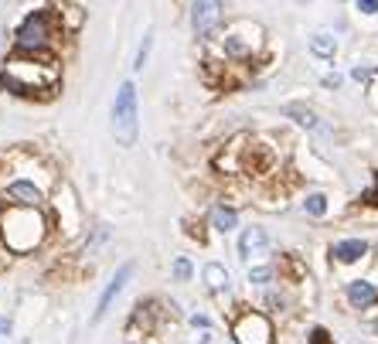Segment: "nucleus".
I'll return each instance as SVG.
<instances>
[{
  "instance_id": "obj_1",
  "label": "nucleus",
  "mask_w": 378,
  "mask_h": 344,
  "mask_svg": "<svg viewBox=\"0 0 378 344\" xmlns=\"http://www.w3.org/2000/svg\"><path fill=\"white\" fill-rule=\"evenodd\" d=\"M62 85L58 55H14L0 72V89L21 99H51Z\"/></svg>"
},
{
  "instance_id": "obj_2",
  "label": "nucleus",
  "mask_w": 378,
  "mask_h": 344,
  "mask_svg": "<svg viewBox=\"0 0 378 344\" xmlns=\"http://www.w3.org/2000/svg\"><path fill=\"white\" fill-rule=\"evenodd\" d=\"M48 232H51V219L45 215V208H21V204L0 208V242L7 246V252L28 256L41 249Z\"/></svg>"
},
{
  "instance_id": "obj_3",
  "label": "nucleus",
  "mask_w": 378,
  "mask_h": 344,
  "mask_svg": "<svg viewBox=\"0 0 378 344\" xmlns=\"http://www.w3.org/2000/svg\"><path fill=\"white\" fill-rule=\"evenodd\" d=\"M65 24L58 7H38L21 17L14 28V55H58L55 45L65 38Z\"/></svg>"
},
{
  "instance_id": "obj_4",
  "label": "nucleus",
  "mask_w": 378,
  "mask_h": 344,
  "mask_svg": "<svg viewBox=\"0 0 378 344\" xmlns=\"http://www.w3.org/2000/svg\"><path fill=\"white\" fill-rule=\"evenodd\" d=\"M112 137L120 147H137L140 140V93L133 78H123L112 99Z\"/></svg>"
},
{
  "instance_id": "obj_5",
  "label": "nucleus",
  "mask_w": 378,
  "mask_h": 344,
  "mask_svg": "<svg viewBox=\"0 0 378 344\" xmlns=\"http://www.w3.org/2000/svg\"><path fill=\"white\" fill-rule=\"evenodd\" d=\"M263 48V28L249 21H236L219 34V55L225 62H252Z\"/></svg>"
},
{
  "instance_id": "obj_6",
  "label": "nucleus",
  "mask_w": 378,
  "mask_h": 344,
  "mask_svg": "<svg viewBox=\"0 0 378 344\" xmlns=\"http://www.w3.org/2000/svg\"><path fill=\"white\" fill-rule=\"evenodd\" d=\"M191 31L198 45H211L219 41V34L229 28V7L225 0H191Z\"/></svg>"
},
{
  "instance_id": "obj_7",
  "label": "nucleus",
  "mask_w": 378,
  "mask_h": 344,
  "mask_svg": "<svg viewBox=\"0 0 378 344\" xmlns=\"http://www.w3.org/2000/svg\"><path fill=\"white\" fill-rule=\"evenodd\" d=\"M229 334H232V344H276L273 317L252 307H238V313H232Z\"/></svg>"
},
{
  "instance_id": "obj_8",
  "label": "nucleus",
  "mask_w": 378,
  "mask_h": 344,
  "mask_svg": "<svg viewBox=\"0 0 378 344\" xmlns=\"http://www.w3.org/2000/svg\"><path fill=\"white\" fill-rule=\"evenodd\" d=\"M48 191H51V181H34V177H11L0 198L4 204H21V208H45L48 202Z\"/></svg>"
},
{
  "instance_id": "obj_9",
  "label": "nucleus",
  "mask_w": 378,
  "mask_h": 344,
  "mask_svg": "<svg viewBox=\"0 0 378 344\" xmlns=\"http://www.w3.org/2000/svg\"><path fill=\"white\" fill-rule=\"evenodd\" d=\"M133 273H137V263H133V259H126V263H120V266H116V273L110 276V283L103 286V293H99V300H95L93 324H99V320L112 311V303L120 300V293L126 290V283L133 280Z\"/></svg>"
},
{
  "instance_id": "obj_10",
  "label": "nucleus",
  "mask_w": 378,
  "mask_h": 344,
  "mask_svg": "<svg viewBox=\"0 0 378 344\" xmlns=\"http://www.w3.org/2000/svg\"><path fill=\"white\" fill-rule=\"evenodd\" d=\"M327 252H331V259L337 266H355L372 252V242L362 239V235H347V239H334Z\"/></svg>"
},
{
  "instance_id": "obj_11",
  "label": "nucleus",
  "mask_w": 378,
  "mask_h": 344,
  "mask_svg": "<svg viewBox=\"0 0 378 344\" xmlns=\"http://www.w3.org/2000/svg\"><path fill=\"white\" fill-rule=\"evenodd\" d=\"M345 303L351 311H375L378 307V283L364 280V276L347 280L345 283Z\"/></svg>"
},
{
  "instance_id": "obj_12",
  "label": "nucleus",
  "mask_w": 378,
  "mask_h": 344,
  "mask_svg": "<svg viewBox=\"0 0 378 344\" xmlns=\"http://www.w3.org/2000/svg\"><path fill=\"white\" fill-rule=\"evenodd\" d=\"M269 249V232L266 229H259V225H249V229H242L238 235V259L242 263H249L256 256H266Z\"/></svg>"
},
{
  "instance_id": "obj_13",
  "label": "nucleus",
  "mask_w": 378,
  "mask_h": 344,
  "mask_svg": "<svg viewBox=\"0 0 378 344\" xmlns=\"http://www.w3.org/2000/svg\"><path fill=\"white\" fill-rule=\"evenodd\" d=\"M208 229L219 235H229L238 229V208L229 202H215L211 204V212H208Z\"/></svg>"
},
{
  "instance_id": "obj_14",
  "label": "nucleus",
  "mask_w": 378,
  "mask_h": 344,
  "mask_svg": "<svg viewBox=\"0 0 378 344\" xmlns=\"http://www.w3.org/2000/svg\"><path fill=\"white\" fill-rule=\"evenodd\" d=\"M280 113H283L286 120H293L297 126H303V130H320V116H317L314 106H307V103H283L280 106Z\"/></svg>"
},
{
  "instance_id": "obj_15",
  "label": "nucleus",
  "mask_w": 378,
  "mask_h": 344,
  "mask_svg": "<svg viewBox=\"0 0 378 344\" xmlns=\"http://www.w3.org/2000/svg\"><path fill=\"white\" fill-rule=\"evenodd\" d=\"M201 283H205V290L211 293V297H221V293H229L232 276H229V269L221 266V263H205V269H201Z\"/></svg>"
},
{
  "instance_id": "obj_16",
  "label": "nucleus",
  "mask_w": 378,
  "mask_h": 344,
  "mask_svg": "<svg viewBox=\"0 0 378 344\" xmlns=\"http://www.w3.org/2000/svg\"><path fill=\"white\" fill-rule=\"evenodd\" d=\"M300 212L307 215V219H327V212H331V198L324 194V191H307L303 198H300Z\"/></svg>"
},
{
  "instance_id": "obj_17",
  "label": "nucleus",
  "mask_w": 378,
  "mask_h": 344,
  "mask_svg": "<svg viewBox=\"0 0 378 344\" xmlns=\"http://www.w3.org/2000/svg\"><path fill=\"white\" fill-rule=\"evenodd\" d=\"M307 51L320 58V62H334V55H337V38L331 31H317L310 34V41H307Z\"/></svg>"
},
{
  "instance_id": "obj_18",
  "label": "nucleus",
  "mask_w": 378,
  "mask_h": 344,
  "mask_svg": "<svg viewBox=\"0 0 378 344\" xmlns=\"http://www.w3.org/2000/svg\"><path fill=\"white\" fill-rule=\"evenodd\" d=\"M246 280H249V286H259V290H266V286H273L276 280V263H263V266H249V273H246Z\"/></svg>"
},
{
  "instance_id": "obj_19",
  "label": "nucleus",
  "mask_w": 378,
  "mask_h": 344,
  "mask_svg": "<svg viewBox=\"0 0 378 344\" xmlns=\"http://www.w3.org/2000/svg\"><path fill=\"white\" fill-rule=\"evenodd\" d=\"M263 307H266V311H273V313L290 311V297L280 290V283H273V286H266V290H263Z\"/></svg>"
},
{
  "instance_id": "obj_20",
  "label": "nucleus",
  "mask_w": 378,
  "mask_h": 344,
  "mask_svg": "<svg viewBox=\"0 0 378 344\" xmlns=\"http://www.w3.org/2000/svg\"><path fill=\"white\" fill-rule=\"evenodd\" d=\"M191 276H194V266H191L188 256H174V263H171V280H174V283H191Z\"/></svg>"
},
{
  "instance_id": "obj_21",
  "label": "nucleus",
  "mask_w": 378,
  "mask_h": 344,
  "mask_svg": "<svg viewBox=\"0 0 378 344\" xmlns=\"http://www.w3.org/2000/svg\"><path fill=\"white\" fill-rule=\"evenodd\" d=\"M150 51H154V31L143 34L140 48H137V58H133V72H143V68H147V62H150Z\"/></svg>"
},
{
  "instance_id": "obj_22",
  "label": "nucleus",
  "mask_w": 378,
  "mask_h": 344,
  "mask_svg": "<svg viewBox=\"0 0 378 344\" xmlns=\"http://www.w3.org/2000/svg\"><path fill=\"white\" fill-rule=\"evenodd\" d=\"M358 208H378V171L372 174V184L358 194Z\"/></svg>"
},
{
  "instance_id": "obj_23",
  "label": "nucleus",
  "mask_w": 378,
  "mask_h": 344,
  "mask_svg": "<svg viewBox=\"0 0 378 344\" xmlns=\"http://www.w3.org/2000/svg\"><path fill=\"white\" fill-rule=\"evenodd\" d=\"M307 344H334V338H331V330L327 328L314 324V328L307 330Z\"/></svg>"
},
{
  "instance_id": "obj_24",
  "label": "nucleus",
  "mask_w": 378,
  "mask_h": 344,
  "mask_svg": "<svg viewBox=\"0 0 378 344\" xmlns=\"http://www.w3.org/2000/svg\"><path fill=\"white\" fill-rule=\"evenodd\" d=\"M355 11L364 17H375L378 14V0H355Z\"/></svg>"
},
{
  "instance_id": "obj_25",
  "label": "nucleus",
  "mask_w": 378,
  "mask_h": 344,
  "mask_svg": "<svg viewBox=\"0 0 378 344\" xmlns=\"http://www.w3.org/2000/svg\"><path fill=\"white\" fill-rule=\"evenodd\" d=\"M372 72H375V68H364V65H355V68H351V78H355V82H364V85H368V82H372Z\"/></svg>"
},
{
  "instance_id": "obj_26",
  "label": "nucleus",
  "mask_w": 378,
  "mask_h": 344,
  "mask_svg": "<svg viewBox=\"0 0 378 344\" xmlns=\"http://www.w3.org/2000/svg\"><path fill=\"white\" fill-rule=\"evenodd\" d=\"M320 85H324V89H334V93H337V89H341V75H337V72H331V75L320 78Z\"/></svg>"
},
{
  "instance_id": "obj_27",
  "label": "nucleus",
  "mask_w": 378,
  "mask_h": 344,
  "mask_svg": "<svg viewBox=\"0 0 378 344\" xmlns=\"http://www.w3.org/2000/svg\"><path fill=\"white\" fill-rule=\"evenodd\" d=\"M191 328H201V330H208V328H211V320H208L205 313H194V317H191Z\"/></svg>"
},
{
  "instance_id": "obj_28",
  "label": "nucleus",
  "mask_w": 378,
  "mask_h": 344,
  "mask_svg": "<svg viewBox=\"0 0 378 344\" xmlns=\"http://www.w3.org/2000/svg\"><path fill=\"white\" fill-rule=\"evenodd\" d=\"M11 330V317H0V334H7Z\"/></svg>"
},
{
  "instance_id": "obj_29",
  "label": "nucleus",
  "mask_w": 378,
  "mask_h": 344,
  "mask_svg": "<svg viewBox=\"0 0 378 344\" xmlns=\"http://www.w3.org/2000/svg\"><path fill=\"white\" fill-rule=\"evenodd\" d=\"M123 344H150V341H123Z\"/></svg>"
},
{
  "instance_id": "obj_30",
  "label": "nucleus",
  "mask_w": 378,
  "mask_h": 344,
  "mask_svg": "<svg viewBox=\"0 0 378 344\" xmlns=\"http://www.w3.org/2000/svg\"><path fill=\"white\" fill-rule=\"evenodd\" d=\"M341 4H345V0H341Z\"/></svg>"
}]
</instances>
